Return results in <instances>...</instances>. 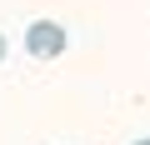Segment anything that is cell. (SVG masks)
<instances>
[{
  "mask_svg": "<svg viewBox=\"0 0 150 145\" xmlns=\"http://www.w3.org/2000/svg\"><path fill=\"white\" fill-rule=\"evenodd\" d=\"M0 60H5V35H0Z\"/></svg>",
  "mask_w": 150,
  "mask_h": 145,
  "instance_id": "7a4b0ae2",
  "label": "cell"
},
{
  "mask_svg": "<svg viewBox=\"0 0 150 145\" xmlns=\"http://www.w3.org/2000/svg\"><path fill=\"white\" fill-rule=\"evenodd\" d=\"M135 145H150V135H145V140H135Z\"/></svg>",
  "mask_w": 150,
  "mask_h": 145,
  "instance_id": "3957f363",
  "label": "cell"
},
{
  "mask_svg": "<svg viewBox=\"0 0 150 145\" xmlns=\"http://www.w3.org/2000/svg\"><path fill=\"white\" fill-rule=\"evenodd\" d=\"M25 50H30L35 60L65 55V25H60V20H35V25L25 30Z\"/></svg>",
  "mask_w": 150,
  "mask_h": 145,
  "instance_id": "6da1fadb",
  "label": "cell"
}]
</instances>
